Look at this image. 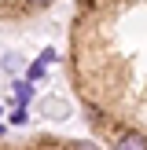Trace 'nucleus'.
<instances>
[{"instance_id":"1","label":"nucleus","mask_w":147,"mask_h":150,"mask_svg":"<svg viewBox=\"0 0 147 150\" xmlns=\"http://www.w3.org/2000/svg\"><path fill=\"white\" fill-rule=\"evenodd\" d=\"M114 150H147V139L136 136V132H121L114 139Z\"/></svg>"},{"instance_id":"2","label":"nucleus","mask_w":147,"mask_h":150,"mask_svg":"<svg viewBox=\"0 0 147 150\" xmlns=\"http://www.w3.org/2000/svg\"><path fill=\"white\" fill-rule=\"evenodd\" d=\"M44 66H48V62H44V59H41V62H33V66H29V81L44 77Z\"/></svg>"},{"instance_id":"3","label":"nucleus","mask_w":147,"mask_h":150,"mask_svg":"<svg viewBox=\"0 0 147 150\" xmlns=\"http://www.w3.org/2000/svg\"><path fill=\"white\" fill-rule=\"evenodd\" d=\"M26 4H29V7H48L51 0H26Z\"/></svg>"},{"instance_id":"4","label":"nucleus","mask_w":147,"mask_h":150,"mask_svg":"<svg viewBox=\"0 0 147 150\" xmlns=\"http://www.w3.org/2000/svg\"><path fill=\"white\" fill-rule=\"evenodd\" d=\"M70 150H92V146H88V143H77V146H70Z\"/></svg>"}]
</instances>
